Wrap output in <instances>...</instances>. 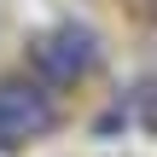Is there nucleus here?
Masks as SVG:
<instances>
[{"label":"nucleus","mask_w":157,"mask_h":157,"mask_svg":"<svg viewBox=\"0 0 157 157\" xmlns=\"http://www.w3.org/2000/svg\"><path fill=\"white\" fill-rule=\"evenodd\" d=\"M0 128H6L12 146H17V140H35V134H52V128H58V99H52V87L35 82V76L0 82Z\"/></svg>","instance_id":"f257e3e1"},{"label":"nucleus","mask_w":157,"mask_h":157,"mask_svg":"<svg viewBox=\"0 0 157 157\" xmlns=\"http://www.w3.org/2000/svg\"><path fill=\"white\" fill-rule=\"evenodd\" d=\"M47 41L64 52V64H70L76 76H87V70L99 64V35H93V29H76V23H64V29H52Z\"/></svg>","instance_id":"f03ea898"},{"label":"nucleus","mask_w":157,"mask_h":157,"mask_svg":"<svg viewBox=\"0 0 157 157\" xmlns=\"http://www.w3.org/2000/svg\"><path fill=\"white\" fill-rule=\"evenodd\" d=\"M29 76H35V82H47V87H70V82H76V70L64 64V52H58L47 35L29 47Z\"/></svg>","instance_id":"7ed1b4c3"},{"label":"nucleus","mask_w":157,"mask_h":157,"mask_svg":"<svg viewBox=\"0 0 157 157\" xmlns=\"http://www.w3.org/2000/svg\"><path fill=\"white\" fill-rule=\"evenodd\" d=\"M6 146H12V140H6V128H0V151H6Z\"/></svg>","instance_id":"20e7f679"}]
</instances>
